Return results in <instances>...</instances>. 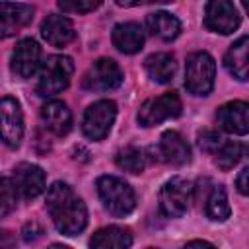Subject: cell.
Wrapping results in <instances>:
<instances>
[{
	"label": "cell",
	"mask_w": 249,
	"mask_h": 249,
	"mask_svg": "<svg viewBox=\"0 0 249 249\" xmlns=\"http://www.w3.org/2000/svg\"><path fill=\"white\" fill-rule=\"evenodd\" d=\"M47 210L54 228L64 235H78L88 224V210L70 185L56 181L47 191Z\"/></svg>",
	"instance_id": "1"
},
{
	"label": "cell",
	"mask_w": 249,
	"mask_h": 249,
	"mask_svg": "<svg viewBox=\"0 0 249 249\" xmlns=\"http://www.w3.org/2000/svg\"><path fill=\"white\" fill-rule=\"evenodd\" d=\"M97 193L103 206L113 216H126L136 206V196L130 185L115 175H101L97 179Z\"/></svg>",
	"instance_id": "2"
},
{
	"label": "cell",
	"mask_w": 249,
	"mask_h": 249,
	"mask_svg": "<svg viewBox=\"0 0 249 249\" xmlns=\"http://www.w3.org/2000/svg\"><path fill=\"white\" fill-rule=\"evenodd\" d=\"M74 72V62L72 58L64 56V54H54L49 56L39 72V80H37V93L41 97H53L58 95L62 89L68 88L70 78Z\"/></svg>",
	"instance_id": "3"
},
{
	"label": "cell",
	"mask_w": 249,
	"mask_h": 249,
	"mask_svg": "<svg viewBox=\"0 0 249 249\" xmlns=\"http://www.w3.org/2000/svg\"><path fill=\"white\" fill-rule=\"evenodd\" d=\"M216 62L208 53H195L187 58L185 88L193 95H208L214 88Z\"/></svg>",
	"instance_id": "4"
},
{
	"label": "cell",
	"mask_w": 249,
	"mask_h": 249,
	"mask_svg": "<svg viewBox=\"0 0 249 249\" xmlns=\"http://www.w3.org/2000/svg\"><path fill=\"white\" fill-rule=\"evenodd\" d=\"M183 103L175 91H165L154 99H148L138 111V123L142 126H156L167 119L181 115Z\"/></svg>",
	"instance_id": "5"
},
{
	"label": "cell",
	"mask_w": 249,
	"mask_h": 249,
	"mask_svg": "<svg viewBox=\"0 0 249 249\" xmlns=\"http://www.w3.org/2000/svg\"><path fill=\"white\" fill-rule=\"evenodd\" d=\"M191 198L193 185L183 177H173L160 191V210L167 218H179L187 212Z\"/></svg>",
	"instance_id": "6"
},
{
	"label": "cell",
	"mask_w": 249,
	"mask_h": 249,
	"mask_svg": "<svg viewBox=\"0 0 249 249\" xmlns=\"http://www.w3.org/2000/svg\"><path fill=\"white\" fill-rule=\"evenodd\" d=\"M115 117H117V105L113 101H109V99L95 101L84 113L82 130L89 140H101L109 134V130L115 123Z\"/></svg>",
	"instance_id": "7"
},
{
	"label": "cell",
	"mask_w": 249,
	"mask_h": 249,
	"mask_svg": "<svg viewBox=\"0 0 249 249\" xmlns=\"http://www.w3.org/2000/svg\"><path fill=\"white\" fill-rule=\"evenodd\" d=\"M123 84V72L111 58L95 60L84 76V88L89 91H111Z\"/></svg>",
	"instance_id": "8"
},
{
	"label": "cell",
	"mask_w": 249,
	"mask_h": 249,
	"mask_svg": "<svg viewBox=\"0 0 249 249\" xmlns=\"http://www.w3.org/2000/svg\"><path fill=\"white\" fill-rule=\"evenodd\" d=\"M204 25L214 33L230 35L239 25V14L228 0H212L204 8Z\"/></svg>",
	"instance_id": "9"
},
{
	"label": "cell",
	"mask_w": 249,
	"mask_h": 249,
	"mask_svg": "<svg viewBox=\"0 0 249 249\" xmlns=\"http://www.w3.org/2000/svg\"><path fill=\"white\" fill-rule=\"evenodd\" d=\"M12 183L21 198H35L45 191V171L35 163H19L14 167Z\"/></svg>",
	"instance_id": "10"
},
{
	"label": "cell",
	"mask_w": 249,
	"mask_h": 249,
	"mask_svg": "<svg viewBox=\"0 0 249 249\" xmlns=\"http://www.w3.org/2000/svg\"><path fill=\"white\" fill-rule=\"evenodd\" d=\"M0 121H2V140L10 148H18L23 138V115H21L19 103L14 97L2 99Z\"/></svg>",
	"instance_id": "11"
},
{
	"label": "cell",
	"mask_w": 249,
	"mask_h": 249,
	"mask_svg": "<svg viewBox=\"0 0 249 249\" xmlns=\"http://www.w3.org/2000/svg\"><path fill=\"white\" fill-rule=\"evenodd\" d=\"M41 66V47L33 39H21L12 53V72L19 78H31Z\"/></svg>",
	"instance_id": "12"
},
{
	"label": "cell",
	"mask_w": 249,
	"mask_h": 249,
	"mask_svg": "<svg viewBox=\"0 0 249 249\" xmlns=\"http://www.w3.org/2000/svg\"><path fill=\"white\" fill-rule=\"evenodd\" d=\"M218 126L230 134H249V103L245 101H230L222 105L216 113Z\"/></svg>",
	"instance_id": "13"
},
{
	"label": "cell",
	"mask_w": 249,
	"mask_h": 249,
	"mask_svg": "<svg viewBox=\"0 0 249 249\" xmlns=\"http://www.w3.org/2000/svg\"><path fill=\"white\" fill-rule=\"evenodd\" d=\"M158 160L171 163V165H183L191 160L189 144L183 140V136L175 130H165L158 142Z\"/></svg>",
	"instance_id": "14"
},
{
	"label": "cell",
	"mask_w": 249,
	"mask_h": 249,
	"mask_svg": "<svg viewBox=\"0 0 249 249\" xmlns=\"http://www.w3.org/2000/svg\"><path fill=\"white\" fill-rule=\"evenodd\" d=\"M41 119H43L45 126L51 132H54L56 136H64L72 128V113L66 107V103L64 101H58V99H53V101H49V103L43 105Z\"/></svg>",
	"instance_id": "15"
},
{
	"label": "cell",
	"mask_w": 249,
	"mask_h": 249,
	"mask_svg": "<svg viewBox=\"0 0 249 249\" xmlns=\"http://www.w3.org/2000/svg\"><path fill=\"white\" fill-rule=\"evenodd\" d=\"M33 19V8L29 4H0V31L4 37L16 33L18 27L27 25Z\"/></svg>",
	"instance_id": "16"
},
{
	"label": "cell",
	"mask_w": 249,
	"mask_h": 249,
	"mask_svg": "<svg viewBox=\"0 0 249 249\" xmlns=\"http://www.w3.org/2000/svg\"><path fill=\"white\" fill-rule=\"evenodd\" d=\"M43 39L53 47H64L74 39V23L66 16H49L41 25Z\"/></svg>",
	"instance_id": "17"
},
{
	"label": "cell",
	"mask_w": 249,
	"mask_h": 249,
	"mask_svg": "<svg viewBox=\"0 0 249 249\" xmlns=\"http://www.w3.org/2000/svg\"><path fill=\"white\" fill-rule=\"evenodd\" d=\"M132 245V233L121 226H107L93 233L89 249H128Z\"/></svg>",
	"instance_id": "18"
},
{
	"label": "cell",
	"mask_w": 249,
	"mask_h": 249,
	"mask_svg": "<svg viewBox=\"0 0 249 249\" xmlns=\"http://www.w3.org/2000/svg\"><path fill=\"white\" fill-rule=\"evenodd\" d=\"M111 37H113V45L124 54H134L144 45V31L134 21H126V23L115 25Z\"/></svg>",
	"instance_id": "19"
},
{
	"label": "cell",
	"mask_w": 249,
	"mask_h": 249,
	"mask_svg": "<svg viewBox=\"0 0 249 249\" xmlns=\"http://www.w3.org/2000/svg\"><path fill=\"white\" fill-rule=\"evenodd\" d=\"M224 64L237 80H249V37L237 39L226 53Z\"/></svg>",
	"instance_id": "20"
},
{
	"label": "cell",
	"mask_w": 249,
	"mask_h": 249,
	"mask_svg": "<svg viewBox=\"0 0 249 249\" xmlns=\"http://www.w3.org/2000/svg\"><path fill=\"white\" fill-rule=\"evenodd\" d=\"M177 70V62L169 53H156L146 58V72L158 84H167L173 80Z\"/></svg>",
	"instance_id": "21"
},
{
	"label": "cell",
	"mask_w": 249,
	"mask_h": 249,
	"mask_svg": "<svg viewBox=\"0 0 249 249\" xmlns=\"http://www.w3.org/2000/svg\"><path fill=\"white\" fill-rule=\"evenodd\" d=\"M148 29L163 41H173L181 33V21L169 12H154L146 19Z\"/></svg>",
	"instance_id": "22"
},
{
	"label": "cell",
	"mask_w": 249,
	"mask_h": 249,
	"mask_svg": "<svg viewBox=\"0 0 249 249\" xmlns=\"http://www.w3.org/2000/svg\"><path fill=\"white\" fill-rule=\"evenodd\" d=\"M230 202H228V195H226V189L224 187H214L206 198V216L210 220H216V222H224L230 218Z\"/></svg>",
	"instance_id": "23"
},
{
	"label": "cell",
	"mask_w": 249,
	"mask_h": 249,
	"mask_svg": "<svg viewBox=\"0 0 249 249\" xmlns=\"http://www.w3.org/2000/svg\"><path fill=\"white\" fill-rule=\"evenodd\" d=\"M245 154H247V146H243V144H239V142H224V144L216 150L214 161H216V165H218L220 169L228 171V169H231L233 165H237L239 160H241Z\"/></svg>",
	"instance_id": "24"
},
{
	"label": "cell",
	"mask_w": 249,
	"mask_h": 249,
	"mask_svg": "<svg viewBox=\"0 0 249 249\" xmlns=\"http://www.w3.org/2000/svg\"><path fill=\"white\" fill-rule=\"evenodd\" d=\"M115 161L121 169L128 171V173H140L144 167H146V156L140 148H134V146H128L124 150H121L117 156H115Z\"/></svg>",
	"instance_id": "25"
},
{
	"label": "cell",
	"mask_w": 249,
	"mask_h": 249,
	"mask_svg": "<svg viewBox=\"0 0 249 249\" xmlns=\"http://www.w3.org/2000/svg\"><path fill=\"white\" fill-rule=\"evenodd\" d=\"M99 6V2L95 0H60L58 8L66 14H88L93 12Z\"/></svg>",
	"instance_id": "26"
},
{
	"label": "cell",
	"mask_w": 249,
	"mask_h": 249,
	"mask_svg": "<svg viewBox=\"0 0 249 249\" xmlns=\"http://www.w3.org/2000/svg\"><path fill=\"white\" fill-rule=\"evenodd\" d=\"M16 198H18V193L14 189L12 179L4 177L2 179V216H8L12 208H16Z\"/></svg>",
	"instance_id": "27"
},
{
	"label": "cell",
	"mask_w": 249,
	"mask_h": 249,
	"mask_svg": "<svg viewBox=\"0 0 249 249\" xmlns=\"http://www.w3.org/2000/svg\"><path fill=\"white\" fill-rule=\"evenodd\" d=\"M224 144L222 136L214 130H204L200 136H198V148L204 150V152H210V154H216V150Z\"/></svg>",
	"instance_id": "28"
},
{
	"label": "cell",
	"mask_w": 249,
	"mask_h": 249,
	"mask_svg": "<svg viewBox=\"0 0 249 249\" xmlns=\"http://www.w3.org/2000/svg\"><path fill=\"white\" fill-rule=\"evenodd\" d=\"M235 187H237V191L241 195H247L249 196V167H245V169L239 171V175L235 179Z\"/></svg>",
	"instance_id": "29"
},
{
	"label": "cell",
	"mask_w": 249,
	"mask_h": 249,
	"mask_svg": "<svg viewBox=\"0 0 249 249\" xmlns=\"http://www.w3.org/2000/svg\"><path fill=\"white\" fill-rule=\"evenodd\" d=\"M41 228L35 224V222H31V224H25V228H23V239L25 241H35V239H39L41 237Z\"/></svg>",
	"instance_id": "30"
},
{
	"label": "cell",
	"mask_w": 249,
	"mask_h": 249,
	"mask_svg": "<svg viewBox=\"0 0 249 249\" xmlns=\"http://www.w3.org/2000/svg\"><path fill=\"white\" fill-rule=\"evenodd\" d=\"M183 249H216L212 243H208V241H200V239H196V241H191V243H187Z\"/></svg>",
	"instance_id": "31"
},
{
	"label": "cell",
	"mask_w": 249,
	"mask_h": 249,
	"mask_svg": "<svg viewBox=\"0 0 249 249\" xmlns=\"http://www.w3.org/2000/svg\"><path fill=\"white\" fill-rule=\"evenodd\" d=\"M49 249H70V247H66V245H58V243H54V245H51Z\"/></svg>",
	"instance_id": "32"
},
{
	"label": "cell",
	"mask_w": 249,
	"mask_h": 249,
	"mask_svg": "<svg viewBox=\"0 0 249 249\" xmlns=\"http://www.w3.org/2000/svg\"><path fill=\"white\" fill-rule=\"evenodd\" d=\"M243 8L247 10V14H249V2H243Z\"/></svg>",
	"instance_id": "33"
},
{
	"label": "cell",
	"mask_w": 249,
	"mask_h": 249,
	"mask_svg": "<svg viewBox=\"0 0 249 249\" xmlns=\"http://www.w3.org/2000/svg\"><path fill=\"white\" fill-rule=\"evenodd\" d=\"M148 249H156V247H148Z\"/></svg>",
	"instance_id": "34"
}]
</instances>
